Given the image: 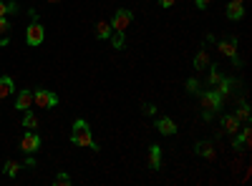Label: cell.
<instances>
[{"label": "cell", "instance_id": "6da1fadb", "mask_svg": "<svg viewBox=\"0 0 252 186\" xmlns=\"http://www.w3.org/2000/svg\"><path fill=\"white\" fill-rule=\"evenodd\" d=\"M199 103H202V118L204 121H212V116L222 108V96L217 93V88H209V91H199Z\"/></svg>", "mask_w": 252, "mask_h": 186}, {"label": "cell", "instance_id": "7a4b0ae2", "mask_svg": "<svg viewBox=\"0 0 252 186\" xmlns=\"http://www.w3.org/2000/svg\"><path fill=\"white\" fill-rule=\"evenodd\" d=\"M71 143H76V146H83V149H96V141L91 136V129H89V123L83 121V118H76L73 121V131H71Z\"/></svg>", "mask_w": 252, "mask_h": 186}, {"label": "cell", "instance_id": "3957f363", "mask_svg": "<svg viewBox=\"0 0 252 186\" xmlns=\"http://www.w3.org/2000/svg\"><path fill=\"white\" fill-rule=\"evenodd\" d=\"M131 20H134V13L131 10H116L114 18L109 20V26L114 33H126V28L131 26Z\"/></svg>", "mask_w": 252, "mask_h": 186}, {"label": "cell", "instance_id": "277c9868", "mask_svg": "<svg viewBox=\"0 0 252 186\" xmlns=\"http://www.w3.org/2000/svg\"><path fill=\"white\" fill-rule=\"evenodd\" d=\"M33 103L38 108H53V106H58V96L53 91H48V88H38L33 93Z\"/></svg>", "mask_w": 252, "mask_h": 186}, {"label": "cell", "instance_id": "5b68a950", "mask_svg": "<svg viewBox=\"0 0 252 186\" xmlns=\"http://www.w3.org/2000/svg\"><path fill=\"white\" fill-rule=\"evenodd\" d=\"M43 38H46V30H43V26H40L38 20H33V23L26 28V43L35 48V46H40V43H43Z\"/></svg>", "mask_w": 252, "mask_h": 186}, {"label": "cell", "instance_id": "8992f818", "mask_svg": "<svg viewBox=\"0 0 252 186\" xmlns=\"http://www.w3.org/2000/svg\"><path fill=\"white\" fill-rule=\"evenodd\" d=\"M20 149H23L28 156H31V154H35V151L40 149V136H38L35 131H26V133H23V138H20Z\"/></svg>", "mask_w": 252, "mask_h": 186}, {"label": "cell", "instance_id": "52a82bcc", "mask_svg": "<svg viewBox=\"0 0 252 186\" xmlns=\"http://www.w3.org/2000/svg\"><path fill=\"white\" fill-rule=\"evenodd\" d=\"M217 48H220V53H222V55H227L229 60H232V58H237V38H235V35L222 38Z\"/></svg>", "mask_w": 252, "mask_h": 186}, {"label": "cell", "instance_id": "ba28073f", "mask_svg": "<svg viewBox=\"0 0 252 186\" xmlns=\"http://www.w3.org/2000/svg\"><path fill=\"white\" fill-rule=\"evenodd\" d=\"M240 126H242V123L237 121V116L235 113H227V116H222V123H220V129L224 131V133H237L240 131Z\"/></svg>", "mask_w": 252, "mask_h": 186}, {"label": "cell", "instance_id": "9c48e42d", "mask_svg": "<svg viewBox=\"0 0 252 186\" xmlns=\"http://www.w3.org/2000/svg\"><path fill=\"white\" fill-rule=\"evenodd\" d=\"M157 131H159L161 136H174V133H177V123H174V118L161 116V118L157 121Z\"/></svg>", "mask_w": 252, "mask_h": 186}, {"label": "cell", "instance_id": "30bf717a", "mask_svg": "<svg viewBox=\"0 0 252 186\" xmlns=\"http://www.w3.org/2000/svg\"><path fill=\"white\" fill-rule=\"evenodd\" d=\"M146 163H149L152 171H159L161 169V146H149V159H146Z\"/></svg>", "mask_w": 252, "mask_h": 186}, {"label": "cell", "instance_id": "8fae6325", "mask_svg": "<svg viewBox=\"0 0 252 186\" xmlns=\"http://www.w3.org/2000/svg\"><path fill=\"white\" fill-rule=\"evenodd\" d=\"M194 151H197L199 156H204L207 161H215V159H217V151H215V146H212L209 141H199L197 146H194Z\"/></svg>", "mask_w": 252, "mask_h": 186}, {"label": "cell", "instance_id": "7c38bea8", "mask_svg": "<svg viewBox=\"0 0 252 186\" xmlns=\"http://www.w3.org/2000/svg\"><path fill=\"white\" fill-rule=\"evenodd\" d=\"M33 106V91H20L15 98V108L18 111H28Z\"/></svg>", "mask_w": 252, "mask_h": 186}, {"label": "cell", "instance_id": "4fadbf2b", "mask_svg": "<svg viewBox=\"0 0 252 186\" xmlns=\"http://www.w3.org/2000/svg\"><path fill=\"white\" fill-rule=\"evenodd\" d=\"M13 91H15L13 78H10V76H0V101H3V98H8Z\"/></svg>", "mask_w": 252, "mask_h": 186}, {"label": "cell", "instance_id": "5bb4252c", "mask_svg": "<svg viewBox=\"0 0 252 186\" xmlns=\"http://www.w3.org/2000/svg\"><path fill=\"white\" fill-rule=\"evenodd\" d=\"M215 88H217V93H220L222 98H227L229 93L235 91V80H232V78H222V80H220V83H217Z\"/></svg>", "mask_w": 252, "mask_h": 186}, {"label": "cell", "instance_id": "9a60e30c", "mask_svg": "<svg viewBox=\"0 0 252 186\" xmlns=\"http://www.w3.org/2000/svg\"><path fill=\"white\" fill-rule=\"evenodd\" d=\"M227 18H229V20H242V18H245L242 3H227Z\"/></svg>", "mask_w": 252, "mask_h": 186}, {"label": "cell", "instance_id": "2e32d148", "mask_svg": "<svg viewBox=\"0 0 252 186\" xmlns=\"http://www.w3.org/2000/svg\"><path fill=\"white\" fill-rule=\"evenodd\" d=\"M192 63H194V68H197V71L209 68V55H207V51H204V48H199V51L194 53V60H192Z\"/></svg>", "mask_w": 252, "mask_h": 186}, {"label": "cell", "instance_id": "e0dca14e", "mask_svg": "<svg viewBox=\"0 0 252 186\" xmlns=\"http://www.w3.org/2000/svg\"><path fill=\"white\" fill-rule=\"evenodd\" d=\"M96 38H98V40L111 38V26H109V20H98V23H96Z\"/></svg>", "mask_w": 252, "mask_h": 186}, {"label": "cell", "instance_id": "ac0fdd59", "mask_svg": "<svg viewBox=\"0 0 252 186\" xmlns=\"http://www.w3.org/2000/svg\"><path fill=\"white\" fill-rule=\"evenodd\" d=\"M235 116H237L240 123H247V121H250V106H247V103H240L237 111H235Z\"/></svg>", "mask_w": 252, "mask_h": 186}, {"label": "cell", "instance_id": "d6986e66", "mask_svg": "<svg viewBox=\"0 0 252 186\" xmlns=\"http://www.w3.org/2000/svg\"><path fill=\"white\" fill-rule=\"evenodd\" d=\"M23 129H28V131L38 129V118H35V113L26 111V116H23Z\"/></svg>", "mask_w": 252, "mask_h": 186}, {"label": "cell", "instance_id": "ffe728a7", "mask_svg": "<svg viewBox=\"0 0 252 186\" xmlns=\"http://www.w3.org/2000/svg\"><path fill=\"white\" fill-rule=\"evenodd\" d=\"M18 169H20V163H18V161H13V159H10V161H5V166H3L5 176H10V179L18 174Z\"/></svg>", "mask_w": 252, "mask_h": 186}, {"label": "cell", "instance_id": "44dd1931", "mask_svg": "<svg viewBox=\"0 0 252 186\" xmlns=\"http://www.w3.org/2000/svg\"><path fill=\"white\" fill-rule=\"evenodd\" d=\"M222 78H224V76H222V73H220L217 68H212V71H209V78H207V83H209V86H212V88H215V86L220 83V80H222Z\"/></svg>", "mask_w": 252, "mask_h": 186}, {"label": "cell", "instance_id": "7402d4cb", "mask_svg": "<svg viewBox=\"0 0 252 186\" xmlns=\"http://www.w3.org/2000/svg\"><path fill=\"white\" fill-rule=\"evenodd\" d=\"M53 184H56V186H68V184H71V176H68L66 171H61V174H56Z\"/></svg>", "mask_w": 252, "mask_h": 186}, {"label": "cell", "instance_id": "603a6c76", "mask_svg": "<svg viewBox=\"0 0 252 186\" xmlns=\"http://www.w3.org/2000/svg\"><path fill=\"white\" fill-rule=\"evenodd\" d=\"M111 43H114L116 51L124 48V43H126V40H124V33H114V30H111Z\"/></svg>", "mask_w": 252, "mask_h": 186}, {"label": "cell", "instance_id": "cb8c5ba5", "mask_svg": "<svg viewBox=\"0 0 252 186\" xmlns=\"http://www.w3.org/2000/svg\"><path fill=\"white\" fill-rule=\"evenodd\" d=\"M187 91H189V93H199V91H202V88H199V80H197V78H189V80H187Z\"/></svg>", "mask_w": 252, "mask_h": 186}, {"label": "cell", "instance_id": "d4e9b609", "mask_svg": "<svg viewBox=\"0 0 252 186\" xmlns=\"http://www.w3.org/2000/svg\"><path fill=\"white\" fill-rule=\"evenodd\" d=\"M232 149H237V151H245V143H242V138L235 133V138H232Z\"/></svg>", "mask_w": 252, "mask_h": 186}, {"label": "cell", "instance_id": "484cf974", "mask_svg": "<svg viewBox=\"0 0 252 186\" xmlns=\"http://www.w3.org/2000/svg\"><path fill=\"white\" fill-rule=\"evenodd\" d=\"M144 113L146 116H154L157 113V106H154V103H144Z\"/></svg>", "mask_w": 252, "mask_h": 186}, {"label": "cell", "instance_id": "4316f807", "mask_svg": "<svg viewBox=\"0 0 252 186\" xmlns=\"http://www.w3.org/2000/svg\"><path fill=\"white\" fill-rule=\"evenodd\" d=\"M3 33H8V20L0 18V35H3Z\"/></svg>", "mask_w": 252, "mask_h": 186}, {"label": "cell", "instance_id": "83f0119b", "mask_svg": "<svg viewBox=\"0 0 252 186\" xmlns=\"http://www.w3.org/2000/svg\"><path fill=\"white\" fill-rule=\"evenodd\" d=\"M8 15V3H3V0H0V18H5Z\"/></svg>", "mask_w": 252, "mask_h": 186}, {"label": "cell", "instance_id": "f1b7e54d", "mask_svg": "<svg viewBox=\"0 0 252 186\" xmlns=\"http://www.w3.org/2000/svg\"><path fill=\"white\" fill-rule=\"evenodd\" d=\"M194 3H197V8H199V10H204L209 3H212V0H194Z\"/></svg>", "mask_w": 252, "mask_h": 186}, {"label": "cell", "instance_id": "f546056e", "mask_svg": "<svg viewBox=\"0 0 252 186\" xmlns=\"http://www.w3.org/2000/svg\"><path fill=\"white\" fill-rule=\"evenodd\" d=\"M159 3H161V8H172L177 0H159Z\"/></svg>", "mask_w": 252, "mask_h": 186}, {"label": "cell", "instance_id": "4dcf8cb0", "mask_svg": "<svg viewBox=\"0 0 252 186\" xmlns=\"http://www.w3.org/2000/svg\"><path fill=\"white\" fill-rule=\"evenodd\" d=\"M13 13H18V3H8V15H13Z\"/></svg>", "mask_w": 252, "mask_h": 186}, {"label": "cell", "instance_id": "1f68e13d", "mask_svg": "<svg viewBox=\"0 0 252 186\" xmlns=\"http://www.w3.org/2000/svg\"><path fill=\"white\" fill-rule=\"evenodd\" d=\"M229 3H245V0H229Z\"/></svg>", "mask_w": 252, "mask_h": 186}, {"label": "cell", "instance_id": "d6a6232c", "mask_svg": "<svg viewBox=\"0 0 252 186\" xmlns=\"http://www.w3.org/2000/svg\"><path fill=\"white\" fill-rule=\"evenodd\" d=\"M48 3H58V0H48Z\"/></svg>", "mask_w": 252, "mask_h": 186}]
</instances>
